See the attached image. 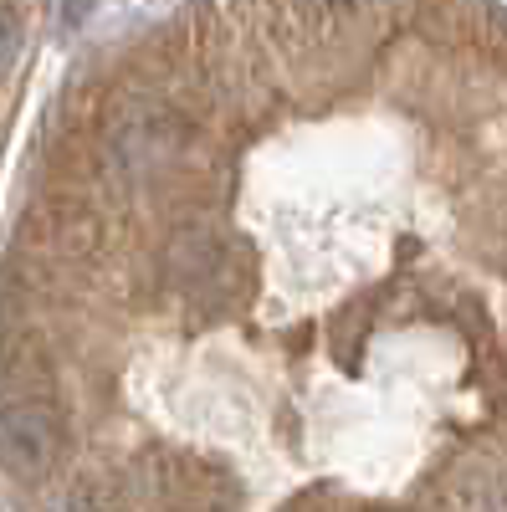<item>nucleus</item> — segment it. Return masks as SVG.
Segmentation results:
<instances>
[{
  "label": "nucleus",
  "instance_id": "1",
  "mask_svg": "<svg viewBox=\"0 0 507 512\" xmlns=\"http://www.w3.org/2000/svg\"><path fill=\"white\" fill-rule=\"evenodd\" d=\"M62 451V415L57 405L36 400V395H16L0 400V461L16 477H41Z\"/></svg>",
  "mask_w": 507,
  "mask_h": 512
},
{
  "label": "nucleus",
  "instance_id": "2",
  "mask_svg": "<svg viewBox=\"0 0 507 512\" xmlns=\"http://www.w3.org/2000/svg\"><path fill=\"white\" fill-rule=\"evenodd\" d=\"M16 52H21V21L0 6V72H11Z\"/></svg>",
  "mask_w": 507,
  "mask_h": 512
},
{
  "label": "nucleus",
  "instance_id": "3",
  "mask_svg": "<svg viewBox=\"0 0 507 512\" xmlns=\"http://www.w3.org/2000/svg\"><path fill=\"white\" fill-rule=\"evenodd\" d=\"M93 6H98V0H62V21L67 26H82V21L93 16Z\"/></svg>",
  "mask_w": 507,
  "mask_h": 512
}]
</instances>
